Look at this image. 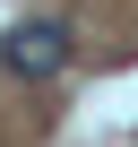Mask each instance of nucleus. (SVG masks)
Wrapping results in <instances>:
<instances>
[{
    "mask_svg": "<svg viewBox=\"0 0 138 147\" xmlns=\"http://www.w3.org/2000/svg\"><path fill=\"white\" fill-rule=\"evenodd\" d=\"M0 61L17 69V78H52V69H69V26L60 18H26L0 35Z\"/></svg>",
    "mask_w": 138,
    "mask_h": 147,
    "instance_id": "1",
    "label": "nucleus"
}]
</instances>
